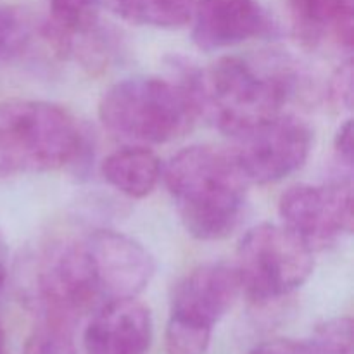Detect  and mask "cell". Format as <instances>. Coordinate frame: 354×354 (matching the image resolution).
<instances>
[{
    "label": "cell",
    "mask_w": 354,
    "mask_h": 354,
    "mask_svg": "<svg viewBox=\"0 0 354 354\" xmlns=\"http://www.w3.org/2000/svg\"><path fill=\"white\" fill-rule=\"evenodd\" d=\"M199 116L237 138L283 114L297 88V71L287 55H225L206 69L182 76Z\"/></svg>",
    "instance_id": "cell-1"
},
{
    "label": "cell",
    "mask_w": 354,
    "mask_h": 354,
    "mask_svg": "<svg viewBox=\"0 0 354 354\" xmlns=\"http://www.w3.org/2000/svg\"><path fill=\"white\" fill-rule=\"evenodd\" d=\"M165 183L183 227L199 241H220L241 225L248 180L230 152L194 145L173 156Z\"/></svg>",
    "instance_id": "cell-2"
},
{
    "label": "cell",
    "mask_w": 354,
    "mask_h": 354,
    "mask_svg": "<svg viewBox=\"0 0 354 354\" xmlns=\"http://www.w3.org/2000/svg\"><path fill=\"white\" fill-rule=\"evenodd\" d=\"M99 118L107 131L123 140L166 144L192 130L199 111L183 80L138 76L106 90Z\"/></svg>",
    "instance_id": "cell-3"
},
{
    "label": "cell",
    "mask_w": 354,
    "mask_h": 354,
    "mask_svg": "<svg viewBox=\"0 0 354 354\" xmlns=\"http://www.w3.org/2000/svg\"><path fill=\"white\" fill-rule=\"evenodd\" d=\"M82 151L75 118L40 100H0V178L69 165Z\"/></svg>",
    "instance_id": "cell-4"
},
{
    "label": "cell",
    "mask_w": 354,
    "mask_h": 354,
    "mask_svg": "<svg viewBox=\"0 0 354 354\" xmlns=\"http://www.w3.org/2000/svg\"><path fill=\"white\" fill-rule=\"evenodd\" d=\"M24 294L45 322L69 327L106 303L83 241L57 242L41 251Z\"/></svg>",
    "instance_id": "cell-5"
},
{
    "label": "cell",
    "mask_w": 354,
    "mask_h": 354,
    "mask_svg": "<svg viewBox=\"0 0 354 354\" xmlns=\"http://www.w3.org/2000/svg\"><path fill=\"white\" fill-rule=\"evenodd\" d=\"M241 290L256 303L294 292L313 273V251L283 225L261 223L242 237L235 261Z\"/></svg>",
    "instance_id": "cell-6"
},
{
    "label": "cell",
    "mask_w": 354,
    "mask_h": 354,
    "mask_svg": "<svg viewBox=\"0 0 354 354\" xmlns=\"http://www.w3.org/2000/svg\"><path fill=\"white\" fill-rule=\"evenodd\" d=\"M351 175H339L330 183L294 185L280 197L283 227L299 237L311 251H322L353 232Z\"/></svg>",
    "instance_id": "cell-7"
},
{
    "label": "cell",
    "mask_w": 354,
    "mask_h": 354,
    "mask_svg": "<svg viewBox=\"0 0 354 354\" xmlns=\"http://www.w3.org/2000/svg\"><path fill=\"white\" fill-rule=\"evenodd\" d=\"M230 156L248 183H275L306 162L313 131L299 118L280 114L275 120L235 138Z\"/></svg>",
    "instance_id": "cell-8"
},
{
    "label": "cell",
    "mask_w": 354,
    "mask_h": 354,
    "mask_svg": "<svg viewBox=\"0 0 354 354\" xmlns=\"http://www.w3.org/2000/svg\"><path fill=\"white\" fill-rule=\"evenodd\" d=\"M83 242L106 303L137 297L149 286L156 265L140 242L113 230H97Z\"/></svg>",
    "instance_id": "cell-9"
},
{
    "label": "cell",
    "mask_w": 354,
    "mask_h": 354,
    "mask_svg": "<svg viewBox=\"0 0 354 354\" xmlns=\"http://www.w3.org/2000/svg\"><path fill=\"white\" fill-rule=\"evenodd\" d=\"M241 292L237 270L228 263H206L183 277L171 296L169 320L213 332Z\"/></svg>",
    "instance_id": "cell-10"
},
{
    "label": "cell",
    "mask_w": 354,
    "mask_h": 354,
    "mask_svg": "<svg viewBox=\"0 0 354 354\" xmlns=\"http://www.w3.org/2000/svg\"><path fill=\"white\" fill-rule=\"evenodd\" d=\"M192 17V40L206 52L275 33V24L258 0H197Z\"/></svg>",
    "instance_id": "cell-11"
},
{
    "label": "cell",
    "mask_w": 354,
    "mask_h": 354,
    "mask_svg": "<svg viewBox=\"0 0 354 354\" xmlns=\"http://www.w3.org/2000/svg\"><path fill=\"white\" fill-rule=\"evenodd\" d=\"M151 342V311L135 297L97 308L83 335L86 354H145Z\"/></svg>",
    "instance_id": "cell-12"
},
{
    "label": "cell",
    "mask_w": 354,
    "mask_h": 354,
    "mask_svg": "<svg viewBox=\"0 0 354 354\" xmlns=\"http://www.w3.org/2000/svg\"><path fill=\"white\" fill-rule=\"evenodd\" d=\"M297 35L311 45L330 40L351 50L354 0H289Z\"/></svg>",
    "instance_id": "cell-13"
},
{
    "label": "cell",
    "mask_w": 354,
    "mask_h": 354,
    "mask_svg": "<svg viewBox=\"0 0 354 354\" xmlns=\"http://www.w3.org/2000/svg\"><path fill=\"white\" fill-rule=\"evenodd\" d=\"M161 162L147 147L131 145L114 151L102 162V176L118 192L133 199L149 196L161 178Z\"/></svg>",
    "instance_id": "cell-14"
},
{
    "label": "cell",
    "mask_w": 354,
    "mask_h": 354,
    "mask_svg": "<svg viewBox=\"0 0 354 354\" xmlns=\"http://www.w3.org/2000/svg\"><path fill=\"white\" fill-rule=\"evenodd\" d=\"M197 0H106L128 23L152 28H180L192 19Z\"/></svg>",
    "instance_id": "cell-15"
},
{
    "label": "cell",
    "mask_w": 354,
    "mask_h": 354,
    "mask_svg": "<svg viewBox=\"0 0 354 354\" xmlns=\"http://www.w3.org/2000/svg\"><path fill=\"white\" fill-rule=\"evenodd\" d=\"M24 354H78L69 325L41 322L28 337Z\"/></svg>",
    "instance_id": "cell-16"
},
{
    "label": "cell",
    "mask_w": 354,
    "mask_h": 354,
    "mask_svg": "<svg viewBox=\"0 0 354 354\" xmlns=\"http://www.w3.org/2000/svg\"><path fill=\"white\" fill-rule=\"evenodd\" d=\"M30 21L19 10L0 6V61L21 54L30 44Z\"/></svg>",
    "instance_id": "cell-17"
},
{
    "label": "cell",
    "mask_w": 354,
    "mask_h": 354,
    "mask_svg": "<svg viewBox=\"0 0 354 354\" xmlns=\"http://www.w3.org/2000/svg\"><path fill=\"white\" fill-rule=\"evenodd\" d=\"M353 62L346 61L330 80V97L339 107L351 109L353 106Z\"/></svg>",
    "instance_id": "cell-18"
},
{
    "label": "cell",
    "mask_w": 354,
    "mask_h": 354,
    "mask_svg": "<svg viewBox=\"0 0 354 354\" xmlns=\"http://www.w3.org/2000/svg\"><path fill=\"white\" fill-rule=\"evenodd\" d=\"M353 121L348 120L341 127L337 137H335V154H337V161L348 171L353 169Z\"/></svg>",
    "instance_id": "cell-19"
},
{
    "label": "cell",
    "mask_w": 354,
    "mask_h": 354,
    "mask_svg": "<svg viewBox=\"0 0 354 354\" xmlns=\"http://www.w3.org/2000/svg\"><path fill=\"white\" fill-rule=\"evenodd\" d=\"M249 354H310L306 341H289V339H279L258 346Z\"/></svg>",
    "instance_id": "cell-20"
},
{
    "label": "cell",
    "mask_w": 354,
    "mask_h": 354,
    "mask_svg": "<svg viewBox=\"0 0 354 354\" xmlns=\"http://www.w3.org/2000/svg\"><path fill=\"white\" fill-rule=\"evenodd\" d=\"M7 263H9V251H7L6 241L0 235V289H2L7 279Z\"/></svg>",
    "instance_id": "cell-21"
},
{
    "label": "cell",
    "mask_w": 354,
    "mask_h": 354,
    "mask_svg": "<svg viewBox=\"0 0 354 354\" xmlns=\"http://www.w3.org/2000/svg\"><path fill=\"white\" fill-rule=\"evenodd\" d=\"M3 348H6V334H3L2 327H0V354H3Z\"/></svg>",
    "instance_id": "cell-22"
}]
</instances>
